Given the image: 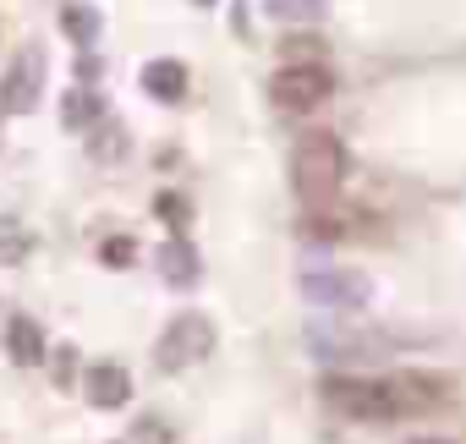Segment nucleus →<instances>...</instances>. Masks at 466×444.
Segmentation results:
<instances>
[{"label": "nucleus", "instance_id": "nucleus-22", "mask_svg": "<svg viewBox=\"0 0 466 444\" xmlns=\"http://www.w3.org/2000/svg\"><path fill=\"white\" fill-rule=\"evenodd\" d=\"M411 444H450V439H411Z\"/></svg>", "mask_w": 466, "mask_h": 444}, {"label": "nucleus", "instance_id": "nucleus-12", "mask_svg": "<svg viewBox=\"0 0 466 444\" xmlns=\"http://www.w3.org/2000/svg\"><path fill=\"white\" fill-rule=\"evenodd\" d=\"M61 28H66V34H72V39H77V45L88 50V45L99 39V28H105V17H99L94 6H83V0H72V6L61 12Z\"/></svg>", "mask_w": 466, "mask_h": 444}, {"label": "nucleus", "instance_id": "nucleus-3", "mask_svg": "<svg viewBox=\"0 0 466 444\" xmlns=\"http://www.w3.org/2000/svg\"><path fill=\"white\" fill-rule=\"evenodd\" d=\"M39 99H45V50L23 45L6 77H0V116H28Z\"/></svg>", "mask_w": 466, "mask_h": 444}, {"label": "nucleus", "instance_id": "nucleus-8", "mask_svg": "<svg viewBox=\"0 0 466 444\" xmlns=\"http://www.w3.org/2000/svg\"><path fill=\"white\" fill-rule=\"evenodd\" d=\"M83 395H88V406L116 411V406H127V400H132V378H127V368H121V362H94V368L83 373Z\"/></svg>", "mask_w": 466, "mask_h": 444}, {"label": "nucleus", "instance_id": "nucleus-1", "mask_svg": "<svg viewBox=\"0 0 466 444\" xmlns=\"http://www.w3.org/2000/svg\"><path fill=\"white\" fill-rule=\"evenodd\" d=\"M291 181L308 208H329L346 181V143L335 132H308L291 154Z\"/></svg>", "mask_w": 466, "mask_h": 444}, {"label": "nucleus", "instance_id": "nucleus-18", "mask_svg": "<svg viewBox=\"0 0 466 444\" xmlns=\"http://www.w3.org/2000/svg\"><path fill=\"white\" fill-rule=\"evenodd\" d=\"M154 214L165 219L170 231H187V219H192V203H187L181 192H159V197H154Z\"/></svg>", "mask_w": 466, "mask_h": 444}, {"label": "nucleus", "instance_id": "nucleus-9", "mask_svg": "<svg viewBox=\"0 0 466 444\" xmlns=\"http://www.w3.org/2000/svg\"><path fill=\"white\" fill-rule=\"evenodd\" d=\"M6 351H12V362H17V368H39L50 346H45V329H39L28 313H17V318L6 324Z\"/></svg>", "mask_w": 466, "mask_h": 444}, {"label": "nucleus", "instance_id": "nucleus-2", "mask_svg": "<svg viewBox=\"0 0 466 444\" xmlns=\"http://www.w3.org/2000/svg\"><path fill=\"white\" fill-rule=\"evenodd\" d=\"M324 400H329L340 417H357V422H395V406H390V395H384V378L329 373V378H324Z\"/></svg>", "mask_w": 466, "mask_h": 444}, {"label": "nucleus", "instance_id": "nucleus-21", "mask_svg": "<svg viewBox=\"0 0 466 444\" xmlns=\"http://www.w3.org/2000/svg\"><path fill=\"white\" fill-rule=\"evenodd\" d=\"M56 378H61V384H66V378H72V351H66V346H61V351H56Z\"/></svg>", "mask_w": 466, "mask_h": 444}, {"label": "nucleus", "instance_id": "nucleus-14", "mask_svg": "<svg viewBox=\"0 0 466 444\" xmlns=\"http://www.w3.org/2000/svg\"><path fill=\"white\" fill-rule=\"evenodd\" d=\"M99 116H105L99 94H83V88H72V94H66V110H61V121H66L72 132H83V126L94 132V121H99Z\"/></svg>", "mask_w": 466, "mask_h": 444}, {"label": "nucleus", "instance_id": "nucleus-11", "mask_svg": "<svg viewBox=\"0 0 466 444\" xmlns=\"http://www.w3.org/2000/svg\"><path fill=\"white\" fill-rule=\"evenodd\" d=\"M159 275L170 280V286H198V253H192V242L187 237H170L165 247H159Z\"/></svg>", "mask_w": 466, "mask_h": 444}, {"label": "nucleus", "instance_id": "nucleus-13", "mask_svg": "<svg viewBox=\"0 0 466 444\" xmlns=\"http://www.w3.org/2000/svg\"><path fill=\"white\" fill-rule=\"evenodd\" d=\"M302 231L313 237V242H335V237H346L351 231V219L329 203V208H308V219H302Z\"/></svg>", "mask_w": 466, "mask_h": 444}, {"label": "nucleus", "instance_id": "nucleus-4", "mask_svg": "<svg viewBox=\"0 0 466 444\" xmlns=\"http://www.w3.org/2000/svg\"><path fill=\"white\" fill-rule=\"evenodd\" d=\"M214 351V324L203 313H176L170 329L159 335V368L176 373V368H192Z\"/></svg>", "mask_w": 466, "mask_h": 444}, {"label": "nucleus", "instance_id": "nucleus-5", "mask_svg": "<svg viewBox=\"0 0 466 444\" xmlns=\"http://www.w3.org/2000/svg\"><path fill=\"white\" fill-rule=\"evenodd\" d=\"M384 395H390L395 422H400V417L439 411V406L450 400V378H439V373H417V368H400V373H390V378H384Z\"/></svg>", "mask_w": 466, "mask_h": 444}, {"label": "nucleus", "instance_id": "nucleus-17", "mask_svg": "<svg viewBox=\"0 0 466 444\" xmlns=\"http://www.w3.org/2000/svg\"><path fill=\"white\" fill-rule=\"evenodd\" d=\"M28 258V231L17 219H0V264H23Z\"/></svg>", "mask_w": 466, "mask_h": 444}, {"label": "nucleus", "instance_id": "nucleus-16", "mask_svg": "<svg viewBox=\"0 0 466 444\" xmlns=\"http://www.w3.org/2000/svg\"><path fill=\"white\" fill-rule=\"evenodd\" d=\"M264 12L280 17V23H319L324 17V0H269Z\"/></svg>", "mask_w": 466, "mask_h": 444}, {"label": "nucleus", "instance_id": "nucleus-10", "mask_svg": "<svg viewBox=\"0 0 466 444\" xmlns=\"http://www.w3.org/2000/svg\"><path fill=\"white\" fill-rule=\"evenodd\" d=\"M143 94L159 99V105H176L187 94V66L181 61H148L143 66Z\"/></svg>", "mask_w": 466, "mask_h": 444}, {"label": "nucleus", "instance_id": "nucleus-20", "mask_svg": "<svg viewBox=\"0 0 466 444\" xmlns=\"http://www.w3.org/2000/svg\"><path fill=\"white\" fill-rule=\"evenodd\" d=\"M99 258H105L110 269H127V264L137 258V242H132V237H110V242L99 247Z\"/></svg>", "mask_w": 466, "mask_h": 444}, {"label": "nucleus", "instance_id": "nucleus-15", "mask_svg": "<svg viewBox=\"0 0 466 444\" xmlns=\"http://www.w3.org/2000/svg\"><path fill=\"white\" fill-rule=\"evenodd\" d=\"M88 148H94V159L116 165V159L127 154V132H121V121H99V126L88 132Z\"/></svg>", "mask_w": 466, "mask_h": 444}, {"label": "nucleus", "instance_id": "nucleus-7", "mask_svg": "<svg viewBox=\"0 0 466 444\" xmlns=\"http://www.w3.org/2000/svg\"><path fill=\"white\" fill-rule=\"evenodd\" d=\"M302 297L319 308H362L373 297V280L357 269H313V275H302Z\"/></svg>", "mask_w": 466, "mask_h": 444}, {"label": "nucleus", "instance_id": "nucleus-19", "mask_svg": "<svg viewBox=\"0 0 466 444\" xmlns=\"http://www.w3.org/2000/svg\"><path fill=\"white\" fill-rule=\"evenodd\" d=\"M280 56H286L291 66H319V56H324V39H308V34H291V39L280 45Z\"/></svg>", "mask_w": 466, "mask_h": 444}, {"label": "nucleus", "instance_id": "nucleus-6", "mask_svg": "<svg viewBox=\"0 0 466 444\" xmlns=\"http://www.w3.org/2000/svg\"><path fill=\"white\" fill-rule=\"evenodd\" d=\"M329 88H335V77L324 72V66H280L275 77H269V99L280 105V110H319L324 99H329Z\"/></svg>", "mask_w": 466, "mask_h": 444}]
</instances>
